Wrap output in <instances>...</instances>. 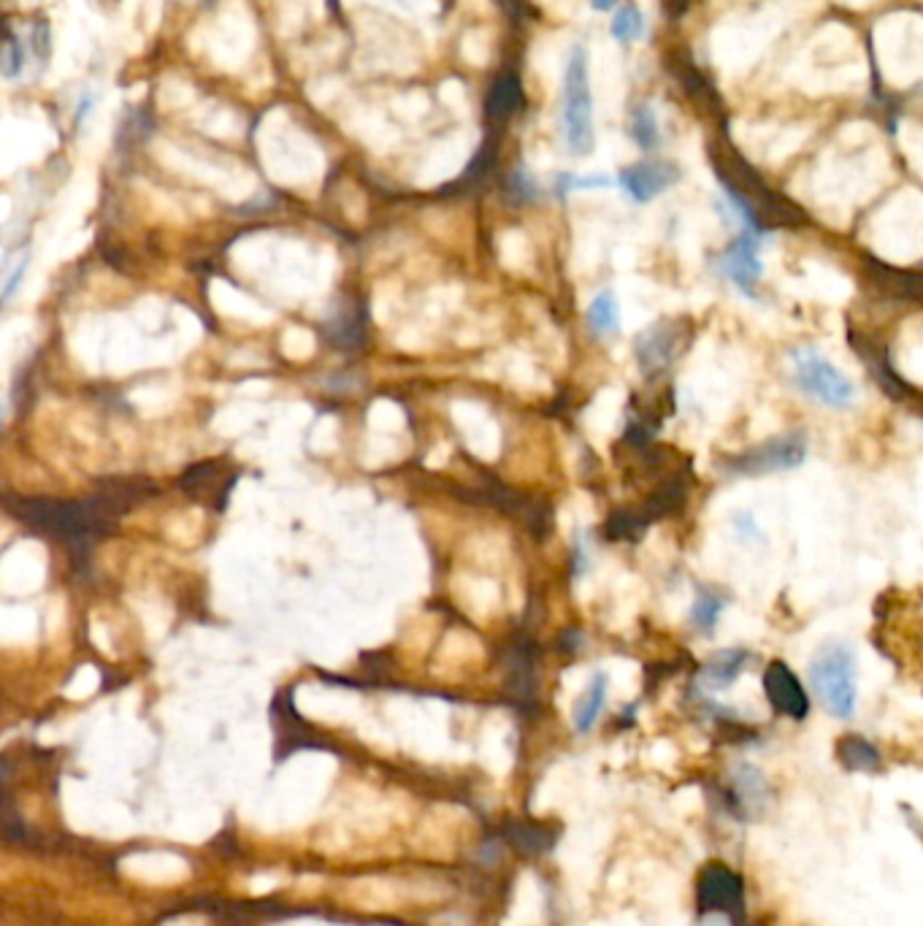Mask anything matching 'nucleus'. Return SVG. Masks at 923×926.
Returning a JSON list of instances; mask_svg holds the SVG:
<instances>
[{
	"label": "nucleus",
	"mask_w": 923,
	"mask_h": 926,
	"mask_svg": "<svg viewBox=\"0 0 923 926\" xmlns=\"http://www.w3.org/2000/svg\"><path fill=\"white\" fill-rule=\"evenodd\" d=\"M680 179V171L672 163H653V160H645V163H634V166H628L620 171L618 182L620 187L626 190L637 204H647V201H653L658 195L669 190Z\"/></svg>",
	"instance_id": "nucleus-9"
},
{
	"label": "nucleus",
	"mask_w": 923,
	"mask_h": 926,
	"mask_svg": "<svg viewBox=\"0 0 923 926\" xmlns=\"http://www.w3.org/2000/svg\"><path fill=\"white\" fill-rule=\"evenodd\" d=\"M585 566H588V550H585V542L580 537L574 539V575H582Z\"/></svg>",
	"instance_id": "nucleus-27"
},
{
	"label": "nucleus",
	"mask_w": 923,
	"mask_h": 926,
	"mask_svg": "<svg viewBox=\"0 0 923 926\" xmlns=\"http://www.w3.org/2000/svg\"><path fill=\"white\" fill-rule=\"evenodd\" d=\"M718 271L734 282L745 296H756L758 282L764 274V263L758 258V233L745 231L731 241L718 258Z\"/></svg>",
	"instance_id": "nucleus-7"
},
{
	"label": "nucleus",
	"mask_w": 923,
	"mask_h": 926,
	"mask_svg": "<svg viewBox=\"0 0 923 926\" xmlns=\"http://www.w3.org/2000/svg\"><path fill=\"white\" fill-rule=\"evenodd\" d=\"M328 336L339 347H358L363 342V315L358 312V306L344 309V312L333 317L331 323H328Z\"/></svg>",
	"instance_id": "nucleus-21"
},
{
	"label": "nucleus",
	"mask_w": 923,
	"mask_h": 926,
	"mask_svg": "<svg viewBox=\"0 0 923 926\" xmlns=\"http://www.w3.org/2000/svg\"><path fill=\"white\" fill-rule=\"evenodd\" d=\"M807 458V436L783 434L767 439L756 447H748L737 455L720 461V469L731 477H767L799 469Z\"/></svg>",
	"instance_id": "nucleus-4"
},
{
	"label": "nucleus",
	"mask_w": 923,
	"mask_h": 926,
	"mask_svg": "<svg viewBox=\"0 0 923 926\" xmlns=\"http://www.w3.org/2000/svg\"><path fill=\"white\" fill-rule=\"evenodd\" d=\"M791 363H794V382L813 401L829 409H848L853 404L856 396L853 382L837 366H831L818 350L813 347L794 350Z\"/></svg>",
	"instance_id": "nucleus-5"
},
{
	"label": "nucleus",
	"mask_w": 923,
	"mask_h": 926,
	"mask_svg": "<svg viewBox=\"0 0 923 926\" xmlns=\"http://www.w3.org/2000/svg\"><path fill=\"white\" fill-rule=\"evenodd\" d=\"M647 526H650V523H647V518L639 510H618L612 512L610 520H607L604 534H607V539H612V542H620V539H623V542H637V539L645 537Z\"/></svg>",
	"instance_id": "nucleus-20"
},
{
	"label": "nucleus",
	"mask_w": 923,
	"mask_h": 926,
	"mask_svg": "<svg viewBox=\"0 0 923 926\" xmlns=\"http://www.w3.org/2000/svg\"><path fill=\"white\" fill-rule=\"evenodd\" d=\"M837 753H840V761L853 772H872V769L880 767V753L869 740L864 737H845L837 745Z\"/></svg>",
	"instance_id": "nucleus-18"
},
{
	"label": "nucleus",
	"mask_w": 923,
	"mask_h": 926,
	"mask_svg": "<svg viewBox=\"0 0 923 926\" xmlns=\"http://www.w3.org/2000/svg\"><path fill=\"white\" fill-rule=\"evenodd\" d=\"M726 604H729L726 596H720V593L710 591V588H699L696 602L691 607L693 629H699L702 634H712L720 621V612L726 610Z\"/></svg>",
	"instance_id": "nucleus-19"
},
{
	"label": "nucleus",
	"mask_w": 923,
	"mask_h": 926,
	"mask_svg": "<svg viewBox=\"0 0 923 926\" xmlns=\"http://www.w3.org/2000/svg\"><path fill=\"white\" fill-rule=\"evenodd\" d=\"M0 420H3V407H0Z\"/></svg>",
	"instance_id": "nucleus-32"
},
{
	"label": "nucleus",
	"mask_w": 923,
	"mask_h": 926,
	"mask_svg": "<svg viewBox=\"0 0 923 926\" xmlns=\"http://www.w3.org/2000/svg\"><path fill=\"white\" fill-rule=\"evenodd\" d=\"M810 686H813L823 710L834 718H850L856 710V658L848 645L829 642L818 650L810 664Z\"/></svg>",
	"instance_id": "nucleus-2"
},
{
	"label": "nucleus",
	"mask_w": 923,
	"mask_h": 926,
	"mask_svg": "<svg viewBox=\"0 0 923 926\" xmlns=\"http://www.w3.org/2000/svg\"><path fill=\"white\" fill-rule=\"evenodd\" d=\"M79 106H82V109H79V122H82V117L87 114V109H93V95H84Z\"/></svg>",
	"instance_id": "nucleus-31"
},
{
	"label": "nucleus",
	"mask_w": 923,
	"mask_h": 926,
	"mask_svg": "<svg viewBox=\"0 0 923 926\" xmlns=\"http://www.w3.org/2000/svg\"><path fill=\"white\" fill-rule=\"evenodd\" d=\"M501 9L507 11L512 19H523V0H499Z\"/></svg>",
	"instance_id": "nucleus-29"
},
{
	"label": "nucleus",
	"mask_w": 923,
	"mask_h": 926,
	"mask_svg": "<svg viewBox=\"0 0 923 926\" xmlns=\"http://www.w3.org/2000/svg\"><path fill=\"white\" fill-rule=\"evenodd\" d=\"M672 74L677 76V82L683 84V90L691 95V98H696V101H712L710 82L704 79L702 71H699L688 57L672 60Z\"/></svg>",
	"instance_id": "nucleus-23"
},
{
	"label": "nucleus",
	"mask_w": 923,
	"mask_h": 926,
	"mask_svg": "<svg viewBox=\"0 0 923 926\" xmlns=\"http://www.w3.org/2000/svg\"><path fill=\"white\" fill-rule=\"evenodd\" d=\"M585 323L596 336H612L620 328V306L618 298L612 290H601L599 296L593 298L588 312H585Z\"/></svg>",
	"instance_id": "nucleus-17"
},
{
	"label": "nucleus",
	"mask_w": 923,
	"mask_h": 926,
	"mask_svg": "<svg viewBox=\"0 0 923 926\" xmlns=\"http://www.w3.org/2000/svg\"><path fill=\"white\" fill-rule=\"evenodd\" d=\"M664 9L672 19H680L685 17V11L691 9V0H664Z\"/></svg>",
	"instance_id": "nucleus-28"
},
{
	"label": "nucleus",
	"mask_w": 923,
	"mask_h": 926,
	"mask_svg": "<svg viewBox=\"0 0 923 926\" xmlns=\"http://www.w3.org/2000/svg\"><path fill=\"white\" fill-rule=\"evenodd\" d=\"M642 30H645V17L639 14L637 6H620L615 11V17L610 22V33L615 41L631 44V41H637L642 36Z\"/></svg>",
	"instance_id": "nucleus-24"
},
{
	"label": "nucleus",
	"mask_w": 923,
	"mask_h": 926,
	"mask_svg": "<svg viewBox=\"0 0 923 926\" xmlns=\"http://www.w3.org/2000/svg\"><path fill=\"white\" fill-rule=\"evenodd\" d=\"M712 166L718 174L720 185L729 195L731 206L737 209L739 217L748 223V231L761 233L767 228H783V225H802L804 214L799 206L785 201L772 187L756 174V168L748 166V160L731 147L712 149Z\"/></svg>",
	"instance_id": "nucleus-1"
},
{
	"label": "nucleus",
	"mask_w": 923,
	"mask_h": 926,
	"mask_svg": "<svg viewBox=\"0 0 923 926\" xmlns=\"http://www.w3.org/2000/svg\"><path fill=\"white\" fill-rule=\"evenodd\" d=\"M688 325L685 320H658L634 339V358L647 380H656L680 358Z\"/></svg>",
	"instance_id": "nucleus-6"
},
{
	"label": "nucleus",
	"mask_w": 923,
	"mask_h": 926,
	"mask_svg": "<svg viewBox=\"0 0 923 926\" xmlns=\"http://www.w3.org/2000/svg\"><path fill=\"white\" fill-rule=\"evenodd\" d=\"M764 694H767L769 704L785 718L802 721L810 713V699H807L802 680L794 675V669L788 667L785 661H772L767 667V672H764Z\"/></svg>",
	"instance_id": "nucleus-8"
},
{
	"label": "nucleus",
	"mask_w": 923,
	"mask_h": 926,
	"mask_svg": "<svg viewBox=\"0 0 923 926\" xmlns=\"http://www.w3.org/2000/svg\"><path fill=\"white\" fill-rule=\"evenodd\" d=\"M493 163H496V144H485V147H482L480 152H477V158L471 160V166L466 168V174H463L461 179L455 182V187L480 185L482 179L488 176L490 168H493Z\"/></svg>",
	"instance_id": "nucleus-25"
},
{
	"label": "nucleus",
	"mask_w": 923,
	"mask_h": 926,
	"mask_svg": "<svg viewBox=\"0 0 923 926\" xmlns=\"http://www.w3.org/2000/svg\"><path fill=\"white\" fill-rule=\"evenodd\" d=\"M607 688H610V677H607V672H596V675L591 677L588 688H585V694H582L580 699H577V704H574L572 721H574V729H577L580 734L591 732L593 726H596V721H599L601 710H604V702H607Z\"/></svg>",
	"instance_id": "nucleus-14"
},
{
	"label": "nucleus",
	"mask_w": 923,
	"mask_h": 926,
	"mask_svg": "<svg viewBox=\"0 0 923 926\" xmlns=\"http://www.w3.org/2000/svg\"><path fill=\"white\" fill-rule=\"evenodd\" d=\"M750 653L745 648H723L715 650L699 669V686L704 691H726L737 683V677L750 664Z\"/></svg>",
	"instance_id": "nucleus-11"
},
{
	"label": "nucleus",
	"mask_w": 923,
	"mask_h": 926,
	"mask_svg": "<svg viewBox=\"0 0 923 926\" xmlns=\"http://www.w3.org/2000/svg\"><path fill=\"white\" fill-rule=\"evenodd\" d=\"M564 139L577 158L593 152V93L585 47H574L564 74Z\"/></svg>",
	"instance_id": "nucleus-3"
},
{
	"label": "nucleus",
	"mask_w": 923,
	"mask_h": 926,
	"mask_svg": "<svg viewBox=\"0 0 923 926\" xmlns=\"http://www.w3.org/2000/svg\"><path fill=\"white\" fill-rule=\"evenodd\" d=\"M699 902L707 913H729L742 902V883L729 867L712 864L699 880Z\"/></svg>",
	"instance_id": "nucleus-10"
},
{
	"label": "nucleus",
	"mask_w": 923,
	"mask_h": 926,
	"mask_svg": "<svg viewBox=\"0 0 923 926\" xmlns=\"http://www.w3.org/2000/svg\"><path fill=\"white\" fill-rule=\"evenodd\" d=\"M869 266H872L869 271L875 274V282L886 290V293H891V296L896 298H910V301H918V298H921V274H915V271L913 274H907V271L891 269V266L877 263V260H872Z\"/></svg>",
	"instance_id": "nucleus-16"
},
{
	"label": "nucleus",
	"mask_w": 923,
	"mask_h": 926,
	"mask_svg": "<svg viewBox=\"0 0 923 926\" xmlns=\"http://www.w3.org/2000/svg\"><path fill=\"white\" fill-rule=\"evenodd\" d=\"M523 103H526V95H523L520 76L512 74V71H504V74L496 76V82L490 84L485 112H488L490 122L504 125L509 117H515L523 109Z\"/></svg>",
	"instance_id": "nucleus-12"
},
{
	"label": "nucleus",
	"mask_w": 923,
	"mask_h": 926,
	"mask_svg": "<svg viewBox=\"0 0 923 926\" xmlns=\"http://www.w3.org/2000/svg\"><path fill=\"white\" fill-rule=\"evenodd\" d=\"M850 344H853V350L859 352L861 358L867 361V366L872 369V374H875L877 385L886 390L888 396H894V399L913 396L915 388H910V385L896 374V369L891 366V361H888V355L880 350V347L864 342V339H856V336H850Z\"/></svg>",
	"instance_id": "nucleus-13"
},
{
	"label": "nucleus",
	"mask_w": 923,
	"mask_h": 926,
	"mask_svg": "<svg viewBox=\"0 0 923 926\" xmlns=\"http://www.w3.org/2000/svg\"><path fill=\"white\" fill-rule=\"evenodd\" d=\"M507 195L512 201H520V204L539 198V187H536L534 179L526 174V168H517V171H512V174L507 176Z\"/></svg>",
	"instance_id": "nucleus-26"
},
{
	"label": "nucleus",
	"mask_w": 923,
	"mask_h": 926,
	"mask_svg": "<svg viewBox=\"0 0 923 926\" xmlns=\"http://www.w3.org/2000/svg\"><path fill=\"white\" fill-rule=\"evenodd\" d=\"M591 6L596 11H610L615 6V0H591Z\"/></svg>",
	"instance_id": "nucleus-30"
},
{
	"label": "nucleus",
	"mask_w": 923,
	"mask_h": 926,
	"mask_svg": "<svg viewBox=\"0 0 923 926\" xmlns=\"http://www.w3.org/2000/svg\"><path fill=\"white\" fill-rule=\"evenodd\" d=\"M628 133H631V139H634V144H637L642 152L656 149L658 120H656V112H653L647 103H642V106H637V109L631 112V117H628Z\"/></svg>",
	"instance_id": "nucleus-22"
},
{
	"label": "nucleus",
	"mask_w": 923,
	"mask_h": 926,
	"mask_svg": "<svg viewBox=\"0 0 923 926\" xmlns=\"http://www.w3.org/2000/svg\"><path fill=\"white\" fill-rule=\"evenodd\" d=\"M731 786L737 794L739 805H745L748 810H758L764 807L769 797V783L764 778V772L753 764H737L731 772Z\"/></svg>",
	"instance_id": "nucleus-15"
}]
</instances>
